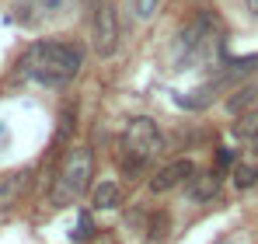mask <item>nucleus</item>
<instances>
[{"instance_id":"obj_18","label":"nucleus","mask_w":258,"mask_h":244,"mask_svg":"<svg viewBox=\"0 0 258 244\" xmlns=\"http://www.w3.org/2000/svg\"><path fill=\"white\" fill-rule=\"evenodd\" d=\"M248 11H251V18H258V0H248Z\"/></svg>"},{"instance_id":"obj_19","label":"nucleus","mask_w":258,"mask_h":244,"mask_svg":"<svg viewBox=\"0 0 258 244\" xmlns=\"http://www.w3.org/2000/svg\"><path fill=\"white\" fill-rule=\"evenodd\" d=\"M248 143H251V150H255V157H258V136H255V140H248Z\"/></svg>"},{"instance_id":"obj_14","label":"nucleus","mask_w":258,"mask_h":244,"mask_svg":"<svg viewBox=\"0 0 258 244\" xmlns=\"http://www.w3.org/2000/svg\"><path fill=\"white\" fill-rule=\"evenodd\" d=\"M94 237V220L81 213V220H77V227H74V241H91Z\"/></svg>"},{"instance_id":"obj_2","label":"nucleus","mask_w":258,"mask_h":244,"mask_svg":"<svg viewBox=\"0 0 258 244\" xmlns=\"http://www.w3.org/2000/svg\"><path fill=\"white\" fill-rule=\"evenodd\" d=\"M91 174H94V154H91V147L84 143H77V147H70L67 150V157H63V167H59V174L52 178V189H49V203L56 206V209H67V206H74L81 196L87 192V185H91Z\"/></svg>"},{"instance_id":"obj_1","label":"nucleus","mask_w":258,"mask_h":244,"mask_svg":"<svg viewBox=\"0 0 258 244\" xmlns=\"http://www.w3.org/2000/svg\"><path fill=\"white\" fill-rule=\"evenodd\" d=\"M18 67H21V74L28 81H35V84L67 87L84 67V49L67 39H42V42H32L21 52Z\"/></svg>"},{"instance_id":"obj_16","label":"nucleus","mask_w":258,"mask_h":244,"mask_svg":"<svg viewBox=\"0 0 258 244\" xmlns=\"http://www.w3.org/2000/svg\"><path fill=\"white\" fill-rule=\"evenodd\" d=\"M216 161H220V167H234V154H230V150H220V157H216Z\"/></svg>"},{"instance_id":"obj_9","label":"nucleus","mask_w":258,"mask_h":244,"mask_svg":"<svg viewBox=\"0 0 258 244\" xmlns=\"http://www.w3.org/2000/svg\"><path fill=\"white\" fill-rule=\"evenodd\" d=\"M25 181H28V171H18V174L0 178V209H11V206L18 203V196H21Z\"/></svg>"},{"instance_id":"obj_7","label":"nucleus","mask_w":258,"mask_h":244,"mask_svg":"<svg viewBox=\"0 0 258 244\" xmlns=\"http://www.w3.org/2000/svg\"><path fill=\"white\" fill-rule=\"evenodd\" d=\"M70 0H21V11H28L32 21H56L63 18Z\"/></svg>"},{"instance_id":"obj_10","label":"nucleus","mask_w":258,"mask_h":244,"mask_svg":"<svg viewBox=\"0 0 258 244\" xmlns=\"http://www.w3.org/2000/svg\"><path fill=\"white\" fill-rule=\"evenodd\" d=\"M143 234L150 237V244H164V241H168V234H171V216H168V213H150Z\"/></svg>"},{"instance_id":"obj_5","label":"nucleus","mask_w":258,"mask_h":244,"mask_svg":"<svg viewBox=\"0 0 258 244\" xmlns=\"http://www.w3.org/2000/svg\"><path fill=\"white\" fill-rule=\"evenodd\" d=\"M196 174V164L188 161V157H178V161L164 164L154 178H150V192H157V196H164V192H174V189H185V181Z\"/></svg>"},{"instance_id":"obj_11","label":"nucleus","mask_w":258,"mask_h":244,"mask_svg":"<svg viewBox=\"0 0 258 244\" xmlns=\"http://www.w3.org/2000/svg\"><path fill=\"white\" fill-rule=\"evenodd\" d=\"M230 178H234V189L237 192H248L258 185V164H234L230 167Z\"/></svg>"},{"instance_id":"obj_8","label":"nucleus","mask_w":258,"mask_h":244,"mask_svg":"<svg viewBox=\"0 0 258 244\" xmlns=\"http://www.w3.org/2000/svg\"><path fill=\"white\" fill-rule=\"evenodd\" d=\"M91 206H94L98 213L119 209V206H122V185H119V181H98L94 192H91Z\"/></svg>"},{"instance_id":"obj_20","label":"nucleus","mask_w":258,"mask_h":244,"mask_svg":"<svg viewBox=\"0 0 258 244\" xmlns=\"http://www.w3.org/2000/svg\"><path fill=\"white\" fill-rule=\"evenodd\" d=\"M213 244H234V241H230V237H216Z\"/></svg>"},{"instance_id":"obj_15","label":"nucleus","mask_w":258,"mask_h":244,"mask_svg":"<svg viewBox=\"0 0 258 244\" xmlns=\"http://www.w3.org/2000/svg\"><path fill=\"white\" fill-rule=\"evenodd\" d=\"M161 4H164V0H136V18H140V21H150V18L161 11Z\"/></svg>"},{"instance_id":"obj_13","label":"nucleus","mask_w":258,"mask_h":244,"mask_svg":"<svg viewBox=\"0 0 258 244\" xmlns=\"http://www.w3.org/2000/svg\"><path fill=\"white\" fill-rule=\"evenodd\" d=\"M234 133H237L241 140H255V136H258V108L241 112V119L234 122Z\"/></svg>"},{"instance_id":"obj_17","label":"nucleus","mask_w":258,"mask_h":244,"mask_svg":"<svg viewBox=\"0 0 258 244\" xmlns=\"http://www.w3.org/2000/svg\"><path fill=\"white\" fill-rule=\"evenodd\" d=\"M81 4H84V11H87V14H91V11H94V7H98L101 0H81Z\"/></svg>"},{"instance_id":"obj_3","label":"nucleus","mask_w":258,"mask_h":244,"mask_svg":"<svg viewBox=\"0 0 258 244\" xmlns=\"http://www.w3.org/2000/svg\"><path fill=\"white\" fill-rule=\"evenodd\" d=\"M164 150V133L150 115H136L122 129V154H126V171L143 174V167Z\"/></svg>"},{"instance_id":"obj_4","label":"nucleus","mask_w":258,"mask_h":244,"mask_svg":"<svg viewBox=\"0 0 258 244\" xmlns=\"http://www.w3.org/2000/svg\"><path fill=\"white\" fill-rule=\"evenodd\" d=\"M91 49L98 59H112L119 49V11L112 0H101L91 11Z\"/></svg>"},{"instance_id":"obj_12","label":"nucleus","mask_w":258,"mask_h":244,"mask_svg":"<svg viewBox=\"0 0 258 244\" xmlns=\"http://www.w3.org/2000/svg\"><path fill=\"white\" fill-rule=\"evenodd\" d=\"M255 101H258V84H248V87H241L234 98H227V108L230 112H248V108H255Z\"/></svg>"},{"instance_id":"obj_6","label":"nucleus","mask_w":258,"mask_h":244,"mask_svg":"<svg viewBox=\"0 0 258 244\" xmlns=\"http://www.w3.org/2000/svg\"><path fill=\"white\" fill-rule=\"evenodd\" d=\"M185 192H188V199L192 203H210L216 199V192H220V178H216V171H196L188 181H185Z\"/></svg>"}]
</instances>
